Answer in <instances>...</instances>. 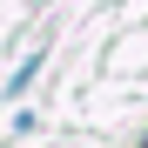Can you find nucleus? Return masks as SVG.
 Wrapping results in <instances>:
<instances>
[]
</instances>
